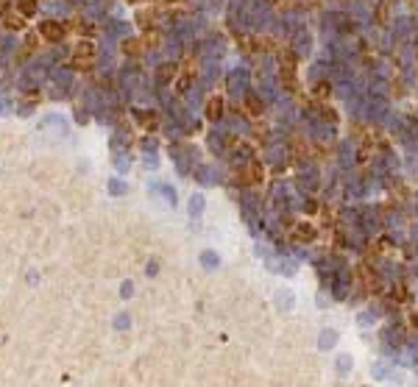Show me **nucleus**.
Returning <instances> with one entry per match:
<instances>
[{"label":"nucleus","instance_id":"obj_5","mask_svg":"<svg viewBox=\"0 0 418 387\" xmlns=\"http://www.w3.org/2000/svg\"><path fill=\"white\" fill-rule=\"evenodd\" d=\"M293 237H296L298 242H312V240H315V226L298 223V226H296V234H293Z\"/></svg>","mask_w":418,"mask_h":387},{"label":"nucleus","instance_id":"obj_21","mask_svg":"<svg viewBox=\"0 0 418 387\" xmlns=\"http://www.w3.org/2000/svg\"><path fill=\"white\" fill-rule=\"evenodd\" d=\"M125 3H131V0H125Z\"/></svg>","mask_w":418,"mask_h":387},{"label":"nucleus","instance_id":"obj_14","mask_svg":"<svg viewBox=\"0 0 418 387\" xmlns=\"http://www.w3.org/2000/svg\"><path fill=\"white\" fill-rule=\"evenodd\" d=\"M73 25L79 28V34H87V37H92V34H95V25H92V22H87V20H81V17H75Z\"/></svg>","mask_w":418,"mask_h":387},{"label":"nucleus","instance_id":"obj_19","mask_svg":"<svg viewBox=\"0 0 418 387\" xmlns=\"http://www.w3.org/2000/svg\"><path fill=\"white\" fill-rule=\"evenodd\" d=\"M167 3H178V0H167Z\"/></svg>","mask_w":418,"mask_h":387},{"label":"nucleus","instance_id":"obj_11","mask_svg":"<svg viewBox=\"0 0 418 387\" xmlns=\"http://www.w3.org/2000/svg\"><path fill=\"white\" fill-rule=\"evenodd\" d=\"M37 0H17V9H20V14L22 17H31V14H37Z\"/></svg>","mask_w":418,"mask_h":387},{"label":"nucleus","instance_id":"obj_20","mask_svg":"<svg viewBox=\"0 0 418 387\" xmlns=\"http://www.w3.org/2000/svg\"><path fill=\"white\" fill-rule=\"evenodd\" d=\"M309 3H318V0H309Z\"/></svg>","mask_w":418,"mask_h":387},{"label":"nucleus","instance_id":"obj_10","mask_svg":"<svg viewBox=\"0 0 418 387\" xmlns=\"http://www.w3.org/2000/svg\"><path fill=\"white\" fill-rule=\"evenodd\" d=\"M312 95H315L318 100H326V98L332 95V84H329V81H318V84L312 87Z\"/></svg>","mask_w":418,"mask_h":387},{"label":"nucleus","instance_id":"obj_8","mask_svg":"<svg viewBox=\"0 0 418 387\" xmlns=\"http://www.w3.org/2000/svg\"><path fill=\"white\" fill-rule=\"evenodd\" d=\"M37 42H39V39H37V34H28V37H25V42H22V47L17 50V53H20L17 59H20V62H22V59H28V56H31V50L37 47Z\"/></svg>","mask_w":418,"mask_h":387},{"label":"nucleus","instance_id":"obj_4","mask_svg":"<svg viewBox=\"0 0 418 387\" xmlns=\"http://www.w3.org/2000/svg\"><path fill=\"white\" fill-rule=\"evenodd\" d=\"M3 25H6V31H25V17H22L20 11H17V14H6Z\"/></svg>","mask_w":418,"mask_h":387},{"label":"nucleus","instance_id":"obj_12","mask_svg":"<svg viewBox=\"0 0 418 387\" xmlns=\"http://www.w3.org/2000/svg\"><path fill=\"white\" fill-rule=\"evenodd\" d=\"M156 73H159V81H170V78H176V64H170V62L159 64Z\"/></svg>","mask_w":418,"mask_h":387},{"label":"nucleus","instance_id":"obj_18","mask_svg":"<svg viewBox=\"0 0 418 387\" xmlns=\"http://www.w3.org/2000/svg\"><path fill=\"white\" fill-rule=\"evenodd\" d=\"M410 326H418V315H415V312L410 315Z\"/></svg>","mask_w":418,"mask_h":387},{"label":"nucleus","instance_id":"obj_17","mask_svg":"<svg viewBox=\"0 0 418 387\" xmlns=\"http://www.w3.org/2000/svg\"><path fill=\"white\" fill-rule=\"evenodd\" d=\"M9 6H11V0H0V17L9 14Z\"/></svg>","mask_w":418,"mask_h":387},{"label":"nucleus","instance_id":"obj_7","mask_svg":"<svg viewBox=\"0 0 418 387\" xmlns=\"http://www.w3.org/2000/svg\"><path fill=\"white\" fill-rule=\"evenodd\" d=\"M248 181L251 184H262V181H265V168H262L259 162H251L248 164Z\"/></svg>","mask_w":418,"mask_h":387},{"label":"nucleus","instance_id":"obj_1","mask_svg":"<svg viewBox=\"0 0 418 387\" xmlns=\"http://www.w3.org/2000/svg\"><path fill=\"white\" fill-rule=\"evenodd\" d=\"M95 53H98V47H95L92 39H81V42H75L73 47V67L75 70H89L92 67V62H95Z\"/></svg>","mask_w":418,"mask_h":387},{"label":"nucleus","instance_id":"obj_13","mask_svg":"<svg viewBox=\"0 0 418 387\" xmlns=\"http://www.w3.org/2000/svg\"><path fill=\"white\" fill-rule=\"evenodd\" d=\"M120 50H123V53H128V56H137V53L142 50V42H137V39H123Z\"/></svg>","mask_w":418,"mask_h":387},{"label":"nucleus","instance_id":"obj_16","mask_svg":"<svg viewBox=\"0 0 418 387\" xmlns=\"http://www.w3.org/2000/svg\"><path fill=\"white\" fill-rule=\"evenodd\" d=\"M393 295H396V301H399V303H404V301L410 298V295H407V290H404V287H396V290H393Z\"/></svg>","mask_w":418,"mask_h":387},{"label":"nucleus","instance_id":"obj_3","mask_svg":"<svg viewBox=\"0 0 418 387\" xmlns=\"http://www.w3.org/2000/svg\"><path fill=\"white\" fill-rule=\"evenodd\" d=\"M204 115H206V120H212V123H218L220 117H223V98H220V95H212V98L206 100Z\"/></svg>","mask_w":418,"mask_h":387},{"label":"nucleus","instance_id":"obj_2","mask_svg":"<svg viewBox=\"0 0 418 387\" xmlns=\"http://www.w3.org/2000/svg\"><path fill=\"white\" fill-rule=\"evenodd\" d=\"M37 31H39L42 39H47V42H62V39L67 37L70 25L67 22H59V20H42Z\"/></svg>","mask_w":418,"mask_h":387},{"label":"nucleus","instance_id":"obj_6","mask_svg":"<svg viewBox=\"0 0 418 387\" xmlns=\"http://www.w3.org/2000/svg\"><path fill=\"white\" fill-rule=\"evenodd\" d=\"M262 109H265V106H262V100L256 98V95H246V112L251 117H259Z\"/></svg>","mask_w":418,"mask_h":387},{"label":"nucleus","instance_id":"obj_9","mask_svg":"<svg viewBox=\"0 0 418 387\" xmlns=\"http://www.w3.org/2000/svg\"><path fill=\"white\" fill-rule=\"evenodd\" d=\"M193 81H195V75H190V73H181V75H178V78H176V84H173V87H176V92H178V95H184V92H190V87H193Z\"/></svg>","mask_w":418,"mask_h":387},{"label":"nucleus","instance_id":"obj_15","mask_svg":"<svg viewBox=\"0 0 418 387\" xmlns=\"http://www.w3.org/2000/svg\"><path fill=\"white\" fill-rule=\"evenodd\" d=\"M140 117H142L140 123H142V126H145V128H151V131L159 126V123H156V115H153V112H140Z\"/></svg>","mask_w":418,"mask_h":387}]
</instances>
